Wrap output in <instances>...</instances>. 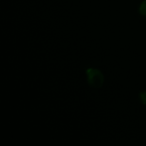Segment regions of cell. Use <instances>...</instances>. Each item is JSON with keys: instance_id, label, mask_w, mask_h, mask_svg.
I'll return each instance as SVG.
<instances>
[{"instance_id": "cell-1", "label": "cell", "mask_w": 146, "mask_h": 146, "mask_svg": "<svg viewBox=\"0 0 146 146\" xmlns=\"http://www.w3.org/2000/svg\"><path fill=\"white\" fill-rule=\"evenodd\" d=\"M87 78L89 85L93 88H101L104 82V76L101 71L96 68H88L86 70Z\"/></svg>"}, {"instance_id": "cell-2", "label": "cell", "mask_w": 146, "mask_h": 146, "mask_svg": "<svg viewBox=\"0 0 146 146\" xmlns=\"http://www.w3.org/2000/svg\"><path fill=\"white\" fill-rule=\"evenodd\" d=\"M139 11L140 13H141V14L146 17V0L144 1L143 2H142V4L140 6Z\"/></svg>"}, {"instance_id": "cell-3", "label": "cell", "mask_w": 146, "mask_h": 146, "mask_svg": "<svg viewBox=\"0 0 146 146\" xmlns=\"http://www.w3.org/2000/svg\"><path fill=\"white\" fill-rule=\"evenodd\" d=\"M140 98H141V102L146 105V91H143L140 94Z\"/></svg>"}]
</instances>
